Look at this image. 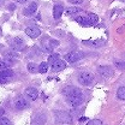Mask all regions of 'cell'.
Wrapping results in <instances>:
<instances>
[{
  "instance_id": "1",
  "label": "cell",
  "mask_w": 125,
  "mask_h": 125,
  "mask_svg": "<svg viewBox=\"0 0 125 125\" xmlns=\"http://www.w3.org/2000/svg\"><path fill=\"white\" fill-rule=\"evenodd\" d=\"M78 82L82 84V85H90L94 81V75L92 72H88V71H83L78 75Z\"/></svg>"
},
{
  "instance_id": "2",
  "label": "cell",
  "mask_w": 125,
  "mask_h": 125,
  "mask_svg": "<svg viewBox=\"0 0 125 125\" xmlns=\"http://www.w3.org/2000/svg\"><path fill=\"white\" fill-rule=\"evenodd\" d=\"M55 115V120L57 123H71L72 122V117L70 113L64 112V111H57L54 113Z\"/></svg>"
},
{
  "instance_id": "3",
  "label": "cell",
  "mask_w": 125,
  "mask_h": 125,
  "mask_svg": "<svg viewBox=\"0 0 125 125\" xmlns=\"http://www.w3.org/2000/svg\"><path fill=\"white\" fill-rule=\"evenodd\" d=\"M66 101L70 106L72 107H78L83 104V96H82V93L76 94V95H71V96H67L66 97Z\"/></svg>"
},
{
  "instance_id": "4",
  "label": "cell",
  "mask_w": 125,
  "mask_h": 125,
  "mask_svg": "<svg viewBox=\"0 0 125 125\" xmlns=\"http://www.w3.org/2000/svg\"><path fill=\"white\" fill-rule=\"evenodd\" d=\"M97 71H99V73L101 76H104V77H106V78L112 77L113 73H114V71H113V69L111 66H99Z\"/></svg>"
},
{
  "instance_id": "5",
  "label": "cell",
  "mask_w": 125,
  "mask_h": 125,
  "mask_svg": "<svg viewBox=\"0 0 125 125\" xmlns=\"http://www.w3.org/2000/svg\"><path fill=\"white\" fill-rule=\"evenodd\" d=\"M25 34L31 37V39H37L40 35H41V31L39 28H36V27H29V28H27L25 29Z\"/></svg>"
},
{
  "instance_id": "6",
  "label": "cell",
  "mask_w": 125,
  "mask_h": 125,
  "mask_svg": "<svg viewBox=\"0 0 125 125\" xmlns=\"http://www.w3.org/2000/svg\"><path fill=\"white\" fill-rule=\"evenodd\" d=\"M15 107L17 109H24L28 107V102L23 96H18L15 100Z\"/></svg>"
},
{
  "instance_id": "7",
  "label": "cell",
  "mask_w": 125,
  "mask_h": 125,
  "mask_svg": "<svg viewBox=\"0 0 125 125\" xmlns=\"http://www.w3.org/2000/svg\"><path fill=\"white\" fill-rule=\"evenodd\" d=\"M81 93V90L77 89L76 87H71V85H69V87H65L64 89H62V94L67 97V96H71V95H76V94H79Z\"/></svg>"
},
{
  "instance_id": "8",
  "label": "cell",
  "mask_w": 125,
  "mask_h": 125,
  "mask_svg": "<svg viewBox=\"0 0 125 125\" xmlns=\"http://www.w3.org/2000/svg\"><path fill=\"white\" fill-rule=\"evenodd\" d=\"M24 40H22L21 37H15L13 41H12V48H15L16 51H22L24 49Z\"/></svg>"
},
{
  "instance_id": "9",
  "label": "cell",
  "mask_w": 125,
  "mask_h": 125,
  "mask_svg": "<svg viewBox=\"0 0 125 125\" xmlns=\"http://www.w3.org/2000/svg\"><path fill=\"white\" fill-rule=\"evenodd\" d=\"M36 10H37V4L36 2H31L27 9H24L23 13H24V16H32L36 12Z\"/></svg>"
},
{
  "instance_id": "10",
  "label": "cell",
  "mask_w": 125,
  "mask_h": 125,
  "mask_svg": "<svg viewBox=\"0 0 125 125\" xmlns=\"http://www.w3.org/2000/svg\"><path fill=\"white\" fill-rule=\"evenodd\" d=\"M25 95L30 99V100H36L37 99V96H39V92L35 89V88H28V89H25Z\"/></svg>"
},
{
  "instance_id": "11",
  "label": "cell",
  "mask_w": 125,
  "mask_h": 125,
  "mask_svg": "<svg viewBox=\"0 0 125 125\" xmlns=\"http://www.w3.org/2000/svg\"><path fill=\"white\" fill-rule=\"evenodd\" d=\"M66 59H67V62H76L81 59V54L78 52H71V53H69L66 55Z\"/></svg>"
},
{
  "instance_id": "12",
  "label": "cell",
  "mask_w": 125,
  "mask_h": 125,
  "mask_svg": "<svg viewBox=\"0 0 125 125\" xmlns=\"http://www.w3.org/2000/svg\"><path fill=\"white\" fill-rule=\"evenodd\" d=\"M65 67H66L65 62H62V60H60V59L52 65V70H53V71H62V70H64Z\"/></svg>"
},
{
  "instance_id": "13",
  "label": "cell",
  "mask_w": 125,
  "mask_h": 125,
  "mask_svg": "<svg viewBox=\"0 0 125 125\" xmlns=\"http://www.w3.org/2000/svg\"><path fill=\"white\" fill-rule=\"evenodd\" d=\"M62 11H64V6L62 5H55L54 9H53V16L55 19H59L60 16L62 15Z\"/></svg>"
},
{
  "instance_id": "14",
  "label": "cell",
  "mask_w": 125,
  "mask_h": 125,
  "mask_svg": "<svg viewBox=\"0 0 125 125\" xmlns=\"http://www.w3.org/2000/svg\"><path fill=\"white\" fill-rule=\"evenodd\" d=\"M34 122L40 125L45 124V123H46V115H45L43 113H37V114L34 117Z\"/></svg>"
},
{
  "instance_id": "15",
  "label": "cell",
  "mask_w": 125,
  "mask_h": 125,
  "mask_svg": "<svg viewBox=\"0 0 125 125\" xmlns=\"http://www.w3.org/2000/svg\"><path fill=\"white\" fill-rule=\"evenodd\" d=\"M15 75V72L11 69H5L0 71V77H5V78H12Z\"/></svg>"
},
{
  "instance_id": "16",
  "label": "cell",
  "mask_w": 125,
  "mask_h": 125,
  "mask_svg": "<svg viewBox=\"0 0 125 125\" xmlns=\"http://www.w3.org/2000/svg\"><path fill=\"white\" fill-rule=\"evenodd\" d=\"M76 22L79 23L81 25H83V27H89V25H90L88 17H77V18H76Z\"/></svg>"
},
{
  "instance_id": "17",
  "label": "cell",
  "mask_w": 125,
  "mask_h": 125,
  "mask_svg": "<svg viewBox=\"0 0 125 125\" xmlns=\"http://www.w3.org/2000/svg\"><path fill=\"white\" fill-rule=\"evenodd\" d=\"M117 97L120 100H125V87H120L117 90Z\"/></svg>"
},
{
  "instance_id": "18",
  "label": "cell",
  "mask_w": 125,
  "mask_h": 125,
  "mask_svg": "<svg viewBox=\"0 0 125 125\" xmlns=\"http://www.w3.org/2000/svg\"><path fill=\"white\" fill-rule=\"evenodd\" d=\"M59 60V54H57V53H53V54H51L49 55V58H48V64H51V65H53L55 62H58Z\"/></svg>"
},
{
  "instance_id": "19",
  "label": "cell",
  "mask_w": 125,
  "mask_h": 125,
  "mask_svg": "<svg viewBox=\"0 0 125 125\" xmlns=\"http://www.w3.org/2000/svg\"><path fill=\"white\" fill-rule=\"evenodd\" d=\"M81 11H82V9H79V7H70V9L66 10V15L71 16V15H75V13H78Z\"/></svg>"
},
{
  "instance_id": "20",
  "label": "cell",
  "mask_w": 125,
  "mask_h": 125,
  "mask_svg": "<svg viewBox=\"0 0 125 125\" xmlns=\"http://www.w3.org/2000/svg\"><path fill=\"white\" fill-rule=\"evenodd\" d=\"M47 70H48V62H43L40 64V66H39V72L40 73H46Z\"/></svg>"
},
{
  "instance_id": "21",
  "label": "cell",
  "mask_w": 125,
  "mask_h": 125,
  "mask_svg": "<svg viewBox=\"0 0 125 125\" xmlns=\"http://www.w3.org/2000/svg\"><path fill=\"white\" fill-rule=\"evenodd\" d=\"M88 19H89V23H90V25H94V24H96V23H97V21H99L97 16L94 15V13H90V15H88Z\"/></svg>"
},
{
  "instance_id": "22",
  "label": "cell",
  "mask_w": 125,
  "mask_h": 125,
  "mask_svg": "<svg viewBox=\"0 0 125 125\" xmlns=\"http://www.w3.org/2000/svg\"><path fill=\"white\" fill-rule=\"evenodd\" d=\"M114 65H115V67L117 69H119V70H125V62H114Z\"/></svg>"
},
{
  "instance_id": "23",
  "label": "cell",
  "mask_w": 125,
  "mask_h": 125,
  "mask_svg": "<svg viewBox=\"0 0 125 125\" xmlns=\"http://www.w3.org/2000/svg\"><path fill=\"white\" fill-rule=\"evenodd\" d=\"M28 70H29V72L34 73V72L36 71V65H35L34 62H29V64H28Z\"/></svg>"
},
{
  "instance_id": "24",
  "label": "cell",
  "mask_w": 125,
  "mask_h": 125,
  "mask_svg": "<svg viewBox=\"0 0 125 125\" xmlns=\"http://www.w3.org/2000/svg\"><path fill=\"white\" fill-rule=\"evenodd\" d=\"M87 125H102V122H101L100 119H93V120L88 122Z\"/></svg>"
},
{
  "instance_id": "25",
  "label": "cell",
  "mask_w": 125,
  "mask_h": 125,
  "mask_svg": "<svg viewBox=\"0 0 125 125\" xmlns=\"http://www.w3.org/2000/svg\"><path fill=\"white\" fill-rule=\"evenodd\" d=\"M0 125H11V122H10L7 118L1 117V118H0Z\"/></svg>"
},
{
  "instance_id": "26",
  "label": "cell",
  "mask_w": 125,
  "mask_h": 125,
  "mask_svg": "<svg viewBox=\"0 0 125 125\" xmlns=\"http://www.w3.org/2000/svg\"><path fill=\"white\" fill-rule=\"evenodd\" d=\"M9 67H10V65H9L7 62H4V60H2V62L0 60V71H1V70H5V69H9Z\"/></svg>"
},
{
  "instance_id": "27",
  "label": "cell",
  "mask_w": 125,
  "mask_h": 125,
  "mask_svg": "<svg viewBox=\"0 0 125 125\" xmlns=\"http://www.w3.org/2000/svg\"><path fill=\"white\" fill-rule=\"evenodd\" d=\"M49 45L53 47V48L54 47H58L59 46V41H57V40H49Z\"/></svg>"
},
{
  "instance_id": "28",
  "label": "cell",
  "mask_w": 125,
  "mask_h": 125,
  "mask_svg": "<svg viewBox=\"0 0 125 125\" xmlns=\"http://www.w3.org/2000/svg\"><path fill=\"white\" fill-rule=\"evenodd\" d=\"M11 78H5V77H0V84H4V83H7L10 82Z\"/></svg>"
},
{
  "instance_id": "29",
  "label": "cell",
  "mask_w": 125,
  "mask_h": 125,
  "mask_svg": "<svg viewBox=\"0 0 125 125\" xmlns=\"http://www.w3.org/2000/svg\"><path fill=\"white\" fill-rule=\"evenodd\" d=\"M69 2H71V4H82L84 0H67Z\"/></svg>"
},
{
  "instance_id": "30",
  "label": "cell",
  "mask_w": 125,
  "mask_h": 125,
  "mask_svg": "<svg viewBox=\"0 0 125 125\" xmlns=\"http://www.w3.org/2000/svg\"><path fill=\"white\" fill-rule=\"evenodd\" d=\"M9 10H10V11H13V10H16V5H15V4H10V5H9Z\"/></svg>"
},
{
  "instance_id": "31",
  "label": "cell",
  "mask_w": 125,
  "mask_h": 125,
  "mask_svg": "<svg viewBox=\"0 0 125 125\" xmlns=\"http://www.w3.org/2000/svg\"><path fill=\"white\" fill-rule=\"evenodd\" d=\"M15 1H17V2H19V4H25L28 0H15Z\"/></svg>"
},
{
  "instance_id": "32",
  "label": "cell",
  "mask_w": 125,
  "mask_h": 125,
  "mask_svg": "<svg viewBox=\"0 0 125 125\" xmlns=\"http://www.w3.org/2000/svg\"><path fill=\"white\" fill-rule=\"evenodd\" d=\"M4 113H5V111H4L2 108H0V118L2 117V114H4Z\"/></svg>"
},
{
  "instance_id": "33",
  "label": "cell",
  "mask_w": 125,
  "mask_h": 125,
  "mask_svg": "<svg viewBox=\"0 0 125 125\" xmlns=\"http://www.w3.org/2000/svg\"><path fill=\"white\" fill-rule=\"evenodd\" d=\"M84 120H87V118H85V117H82V118H79V122H84Z\"/></svg>"
},
{
  "instance_id": "34",
  "label": "cell",
  "mask_w": 125,
  "mask_h": 125,
  "mask_svg": "<svg viewBox=\"0 0 125 125\" xmlns=\"http://www.w3.org/2000/svg\"><path fill=\"white\" fill-rule=\"evenodd\" d=\"M2 1H4V0H0V5H1V4H2Z\"/></svg>"
},
{
  "instance_id": "35",
  "label": "cell",
  "mask_w": 125,
  "mask_h": 125,
  "mask_svg": "<svg viewBox=\"0 0 125 125\" xmlns=\"http://www.w3.org/2000/svg\"><path fill=\"white\" fill-rule=\"evenodd\" d=\"M120 1H123V2H125V0H120Z\"/></svg>"
}]
</instances>
